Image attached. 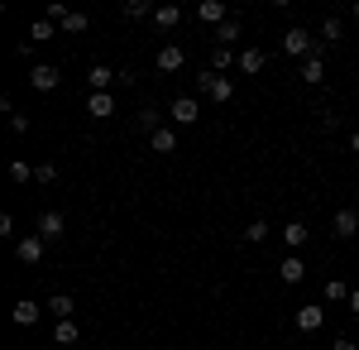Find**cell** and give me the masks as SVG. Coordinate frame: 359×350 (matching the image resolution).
<instances>
[{
    "instance_id": "cell-1",
    "label": "cell",
    "mask_w": 359,
    "mask_h": 350,
    "mask_svg": "<svg viewBox=\"0 0 359 350\" xmlns=\"http://www.w3.org/2000/svg\"><path fill=\"white\" fill-rule=\"evenodd\" d=\"M283 53H287V58H302V63H306V58H316V53H321V48H316V34L302 29V25L287 29V34H283Z\"/></svg>"
},
{
    "instance_id": "cell-2",
    "label": "cell",
    "mask_w": 359,
    "mask_h": 350,
    "mask_svg": "<svg viewBox=\"0 0 359 350\" xmlns=\"http://www.w3.org/2000/svg\"><path fill=\"white\" fill-rule=\"evenodd\" d=\"M168 115H172V125H196V120H201V101H196V96H172Z\"/></svg>"
},
{
    "instance_id": "cell-3",
    "label": "cell",
    "mask_w": 359,
    "mask_h": 350,
    "mask_svg": "<svg viewBox=\"0 0 359 350\" xmlns=\"http://www.w3.org/2000/svg\"><path fill=\"white\" fill-rule=\"evenodd\" d=\"M29 82H34V91H53L57 82H62V67L57 63H34L29 67Z\"/></svg>"
},
{
    "instance_id": "cell-4",
    "label": "cell",
    "mask_w": 359,
    "mask_h": 350,
    "mask_svg": "<svg viewBox=\"0 0 359 350\" xmlns=\"http://www.w3.org/2000/svg\"><path fill=\"white\" fill-rule=\"evenodd\" d=\"M331 231H335V240H355V235H359V207L335 212V216H331Z\"/></svg>"
},
{
    "instance_id": "cell-5",
    "label": "cell",
    "mask_w": 359,
    "mask_h": 350,
    "mask_svg": "<svg viewBox=\"0 0 359 350\" xmlns=\"http://www.w3.org/2000/svg\"><path fill=\"white\" fill-rule=\"evenodd\" d=\"M326 326V307L321 302H302L297 307V331H321Z\"/></svg>"
},
{
    "instance_id": "cell-6",
    "label": "cell",
    "mask_w": 359,
    "mask_h": 350,
    "mask_svg": "<svg viewBox=\"0 0 359 350\" xmlns=\"http://www.w3.org/2000/svg\"><path fill=\"white\" fill-rule=\"evenodd\" d=\"M43 235H25V240H15V259H20V264H39V259H43Z\"/></svg>"
},
{
    "instance_id": "cell-7",
    "label": "cell",
    "mask_w": 359,
    "mask_h": 350,
    "mask_svg": "<svg viewBox=\"0 0 359 350\" xmlns=\"http://www.w3.org/2000/svg\"><path fill=\"white\" fill-rule=\"evenodd\" d=\"M39 235H43V240H62V235H67V216L62 212H43L39 216Z\"/></svg>"
},
{
    "instance_id": "cell-8",
    "label": "cell",
    "mask_w": 359,
    "mask_h": 350,
    "mask_svg": "<svg viewBox=\"0 0 359 350\" xmlns=\"http://www.w3.org/2000/svg\"><path fill=\"white\" fill-rule=\"evenodd\" d=\"M115 77H120V72H115L111 63H91V67H86V82H91V91H106Z\"/></svg>"
},
{
    "instance_id": "cell-9",
    "label": "cell",
    "mask_w": 359,
    "mask_h": 350,
    "mask_svg": "<svg viewBox=\"0 0 359 350\" xmlns=\"http://www.w3.org/2000/svg\"><path fill=\"white\" fill-rule=\"evenodd\" d=\"M86 115H96V120H111V115H115L111 91H91V96H86Z\"/></svg>"
},
{
    "instance_id": "cell-10",
    "label": "cell",
    "mask_w": 359,
    "mask_h": 350,
    "mask_svg": "<svg viewBox=\"0 0 359 350\" xmlns=\"http://www.w3.org/2000/svg\"><path fill=\"white\" fill-rule=\"evenodd\" d=\"M278 278H283V283H302L306 278V259L302 254H287V259L278 264Z\"/></svg>"
},
{
    "instance_id": "cell-11",
    "label": "cell",
    "mask_w": 359,
    "mask_h": 350,
    "mask_svg": "<svg viewBox=\"0 0 359 350\" xmlns=\"http://www.w3.org/2000/svg\"><path fill=\"white\" fill-rule=\"evenodd\" d=\"M182 63H187V53H182L177 44H168V48H158V58H154V67H158V72H177Z\"/></svg>"
},
{
    "instance_id": "cell-12",
    "label": "cell",
    "mask_w": 359,
    "mask_h": 350,
    "mask_svg": "<svg viewBox=\"0 0 359 350\" xmlns=\"http://www.w3.org/2000/svg\"><path fill=\"white\" fill-rule=\"evenodd\" d=\"M77 341H82V326L72 322V317L67 322H53V346H77Z\"/></svg>"
},
{
    "instance_id": "cell-13",
    "label": "cell",
    "mask_w": 359,
    "mask_h": 350,
    "mask_svg": "<svg viewBox=\"0 0 359 350\" xmlns=\"http://www.w3.org/2000/svg\"><path fill=\"white\" fill-rule=\"evenodd\" d=\"M264 67H269V53H264V48H245V53H240V72H249V77H259Z\"/></svg>"
},
{
    "instance_id": "cell-14",
    "label": "cell",
    "mask_w": 359,
    "mask_h": 350,
    "mask_svg": "<svg viewBox=\"0 0 359 350\" xmlns=\"http://www.w3.org/2000/svg\"><path fill=\"white\" fill-rule=\"evenodd\" d=\"M149 149H154V154H172V149H177V130H172V125L154 130V135H149Z\"/></svg>"
},
{
    "instance_id": "cell-15",
    "label": "cell",
    "mask_w": 359,
    "mask_h": 350,
    "mask_svg": "<svg viewBox=\"0 0 359 350\" xmlns=\"http://www.w3.org/2000/svg\"><path fill=\"white\" fill-rule=\"evenodd\" d=\"M283 240L292 245V249H302V245L311 240V231H306V221H297V216H292V221L283 226Z\"/></svg>"
},
{
    "instance_id": "cell-16",
    "label": "cell",
    "mask_w": 359,
    "mask_h": 350,
    "mask_svg": "<svg viewBox=\"0 0 359 350\" xmlns=\"http://www.w3.org/2000/svg\"><path fill=\"white\" fill-rule=\"evenodd\" d=\"M302 82H306V86H321V82H326V58H321V53L302 63Z\"/></svg>"
},
{
    "instance_id": "cell-17",
    "label": "cell",
    "mask_w": 359,
    "mask_h": 350,
    "mask_svg": "<svg viewBox=\"0 0 359 350\" xmlns=\"http://www.w3.org/2000/svg\"><path fill=\"white\" fill-rule=\"evenodd\" d=\"M72 307H77V297H72V293H48V312H53L57 322H67Z\"/></svg>"
},
{
    "instance_id": "cell-18",
    "label": "cell",
    "mask_w": 359,
    "mask_h": 350,
    "mask_svg": "<svg viewBox=\"0 0 359 350\" xmlns=\"http://www.w3.org/2000/svg\"><path fill=\"white\" fill-rule=\"evenodd\" d=\"M230 67H240V53H230V48H211V72L230 77Z\"/></svg>"
},
{
    "instance_id": "cell-19",
    "label": "cell",
    "mask_w": 359,
    "mask_h": 350,
    "mask_svg": "<svg viewBox=\"0 0 359 350\" xmlns=\"http://www.w3.org/2000/svg\"><path fill=\"white\" fill-rule=\"evenodd\" d=\"M177 20H182V10H177V5H158V10H154V29H177Z\"/></svg>"
},
{
    "instance_id": "cell-20",
    "label": "cell",
    "mask_w": 359,
    "mask_h": 350,
    "mask_svg": "<svg viewBox=\"0 0 359 350\" xmlns=\"http://www.w3.org/2000/svg\"><path fill=\"white\" fill-rule=\"evenodd\" d=\"M196 15H201L206 25H216V29L225 25V5H221V0H201V5H196Z\"/></svg>"
},
{
    "instance_id": "cell-21",
    "label": "cell",
    "mask_w": 359,
    "mask_h": 350,
    "mask_svg": "<svg viewBox=\"0 0 359 350\" xmlns=\"http://www.w3.org/2000/svg\"><path fill=\"white\" fill-rule=\"evenodd\" d=\"M15 322H20V326H34V322H39V302H34V297L15 302Z\"/></svg>"
},
{
    "instance_id": "cell-22",
    "label": "cell",
    "mask_w": 359,
    "mask_h": 350,
    "mask_svg": "<svg viewBox=\"0 0 359 350\" xmlns=\"http://www.w3.org/2000/svg\"><path fill=\"white\" fill-rule=\"evenodd\" d=\"M321 39H326V44H340V39H345V25H340V15H326V20H321Z\"/></svg>"
},
{
    "instance_id": "cell-23",
    "label": "cell",
    "mask_w": 359,
    "mask_h": 350,
    "mask_svg": "<svg viewBox=\"0 0 359 350\" xmlns=\"http://www.w3.org/2000/svg\"><path fill=\"white\" fill-rule=\"evenodd\" d=\"M321 297H326V302H350V283H345V278H331V283L321 288Z\"/></svg>"
},
{
    "instance_id": "cell-24",
    "label": "cell",
    "mask_w": 359,
    "mask_h": 350,
    "mask_svg": "<svg viewBox=\"0 0 359 350\" xmlns=\"http://www.w3.org/2000/svg\"><path fill=\"white\" fill-rule=\"evenodd\" d=\"M120 10H125L130 20H154V10H158V5H149V0H125Z\"/></svg>"
},
{
    "instance_id": "cell-25",
    "label": "cell",
    "mask_w": 359,
    "mask_h": 350,
    "mask_svg": "<svg viewBox=\"0 0 359 350\" xmlns=\"http://www.w3.org/2000/svg\"><path fill=\"white\" fill-rule=\"evenodd\" d=\"M139 130H144V135L163 130V120H158V110H154V106H139Z\"/></svg>"
},
{
    "instance_id": "cell-26",
    "label": "cell",
    "mask_w": 359,
    "mask_h": 350,
    "mask_svg": "<svg viewBox=\"0 0 359 350\" xmlns=\"http://www.w3.org/2000/svg\"><path fill=\"white\" fill-rule=\"evenodd\" d=\"M245 240H249V245H264V240H269V221H264V216L245 226Z\"/></svg>"
},
{
    "instance_id": "cell-27",
    "label": "cell",
    "mask_w": 359,
    "mask_h": 350,
    "mask_svg": "<svg viewBox=\"0 0 359 350\" xmlns=\"http://www.w3.org/2000/svg\"><path fill=\"white\" fill-rule=\"evenodd\" d=\"M53 34H57V25H53V20H48V15H43V20H39V25L29 29V39H34V44H48V39H53Z\"/></svg>"
},
{
    "instance_id": "cell-28",
    "label": "cell",
    "mask_w": 359,
    "mask_h": 350,
    "mask_svg": "<svg viewBox=\"0 0 359 350\" xmlns=\"http://www.w3.org/2000/svg\"><path fill=\"white\" fill-rule=\"evenodd\" d=\"M62 29H67V34H82V29H91V20H86L82 10H67V20H62Z\"/></svg>"
},
{
    "instance_id": "cell-29",
    "label": "cell",
    "mask_w": 359,
    "mask_h": 350,
    "mask_svg": "<svg viewBox=\"0 0 359 350\" xmlns=\"http://www.w3.org/2000/svg\"><path fill=\"white\" fill-rule=\"evenodd\" d=\"M235 39H240V25H230V20H225V25L216 29V48H230Z\"/></svg>"
},
{
    "instance_id": "cell-30",
    "label": "cell",
    "mask_w": 359,
    "mask_h": 350,
    "mask_svg": "<svg viewBox=\"0 0 359 350\" xmlns=\"http://www.w3.org/2000/svg\"><path fill=\"white\" fill-rule=\"evenodd\" d=\"M34 183H57V168L53 163H39V168H34Z\"/></svg>"
},
{
    "instance_id": "cell-31",
    "label": "cell",
    "mask_w": 359,
    "mask_h": 350,
    "mask_svg": "<svg viewBox=\"0 0 359 350\" xmlns=\"http://www.w3.org/2000/svg\"><path fill=\"white\" fill-rule=\"evenodd\" d=\"M10 178H15V183H29V178H34V168H29V163H10Z\"/></svg>"
},
{
    "instance_id": "cell-32",
    "label": "cell",
    "mask_w": 359,
    "mask_h": 350,
    "mask_svg": "<svg viewBox=\"0 0 359 350\" xmlns=\"http://www.w3.org/2000/svg\"><path fill=\"white\" fill-rule=\"evenodd\" d=\"M10 130L15 135H29V115H10Z\"/></svg>"
},
{
    "instance_id": "cell-33",
    "label": "cell",
    "mask_w": 359,
    "mask_h": 350,
    "mask_svg": "<svg viewBox=\"0 0 359 350\" xmlns=\"http://www.w3.org/2000/svg\"><path fill=\"white\" fill-rule=\"evenodd\" d=\"M335 350H359V346L350 341V336H340V341H335Z\"/></svg>"
},
{
    "instance_id": "cell-34",
    "label": "cell",
    "mask_w": 359,
    "mask_h": 350,
    "mask_svg": "<svg viewBox=\"0 0 359 350\" xmlns=\"http://www.w3.org/2000/svg\"><path fill=\"white\" fill-rule=\"evenodd\" d=\"M350 312L359 317V288H350Z\"/></svg>"
},
{
    "instance_id": "cell-35",
    "label": "cell",
    "mask_w": 359,
    "mask_h": 350,
    "mask_svg": "<svg viewBox=\"0 0 359 350\" xmlns=\"http://www.w3.org/2000/svg\"><path fill=\"white\" fill-rule=\"evenodd\" d=\"M350 154H355V159H359V130H355V135H350Z\"/></svg>"
},
{
    "instance_id": "cell-36",
    "label": "cell",
    "mask_w": 359,
    "mask_h": 350,
    "mask_svg": "<svg viewBox=\"0 0 359 350\" xmlns=\"http://www.w3.org/2000/svg\"><path fill=\"white\" fill-rule=\"evenodd\" d=\"M355 20H359V0H355Z\"/></svg>"
},
{
    "instance_id": "cell-37",
    "label": "cell",
    "mask_w": 359,
    "mask_h": 350,
    "mask_svg": "<svg viewBox=\"0 0 359 350\" xmlns=\"http://www.w3.org/2000/svg\"><path fill=\"white\" fill-rule=\"evenodd\" d=\"M39 350H43V346H39Z\"/></svg>"
}]
</instances>
